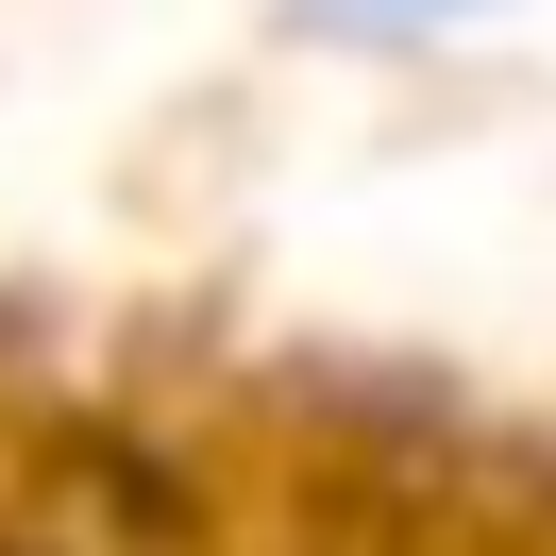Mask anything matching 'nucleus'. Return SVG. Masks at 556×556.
<instances>
[{
	"mask_svg": "<svg viewBox=\"0 0 556 556\" xmlns=\"http://www.w3.org/2000/svg\"><path fill=\"white\" fill-rule=\"evenodd\" d=\"M320 17H371V35H439V17H472V0H320Z\"/></svg>",
	"mask_w": 556,
	"mask_h": 556,
	"instance_id": "obj_1",
	"label": "nucleus"
}]
</instances>
